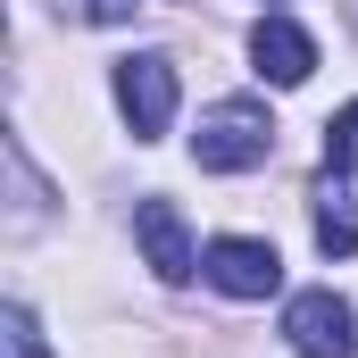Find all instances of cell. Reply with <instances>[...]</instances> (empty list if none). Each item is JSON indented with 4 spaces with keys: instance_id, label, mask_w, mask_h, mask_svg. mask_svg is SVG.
Instances as JSON below:
<instances>
[{
    "instance_id": "4",
    "label": "cell",
    "mask_w": 358,
    "mask_h": 358,
    "mask_svg": "<svg viewBox=\"0 0 358 358\" xmlns=\"http://www.w3.org/2000/svg\"><path fill=\"white\" fill-rule=\"evenodd\" d=\"M283 342L300 358H350L358 350V317L342 292H300L292 308H283Z\"/></svg>"
},
{
    "instance_id": "10",
    "label": "cell",
    "mask_w": 358,
    "mask_h": 358,
    "mask_svg": "<svg viewBox=\"0 0 358 358\" xmlns=\"http://www.w3.org/2000/svg\"><path fill=\"white\" fill-rule=\"evenodd\" d=\"M142 0H84V17H100V25H117V17H134Z\"/></svg>"
},
{
    "instance_id": "1",
    "label": "cell",
    "mask_w": 358,
    "mask_h": 358,
    "mask_svg": "<svg viewBox=\"0 0 358 358\" xmlns=\"http://www.w3.org/2000/svg\"><path fill=\"white\" fill-rule=\"evenodd\" d=\"M275 150V125L259 100H217L208 117H200V134H192V159L208 167V176H242V167H267Z\"/></svg>"
},
{
    "instance_id": "5",
    "label": "cell",
    "mask_w": 358,
    "mask_h": 358,
    "mask_svg": "<svg viewBox=\"0 0 358 358\" xmlns=\"http://www.w3.org/2000/svg\"><path fill=\"white\" fill-rule=\"evenodd\" d=\"M134 242H142V267L159 275V283H183V275L200 267V259H192V234H183V208H176V200H142V208H134Z\"/></svg>"
},
{
    "instance_id": "8",
    "label": "cell",
    "mask_w": 358,
    "mask_h": 358,
    "mask_svg": "<svg viewBox=\"0 0 358 358\" xmlns=\"http://www.w3.org/2000/svg\"><path fill=\"white\" fill-rule=\"evenodd\" d=\"M350 167H358V100L325 125V176H350Z\"/></svg>"
},
{
    "instance_id": "6",
    "label": "cell",
    "mask_w": 358,
    "mask_h": 358,
    "mask_svg": "<svg viewBox=\"0 0 358 358\" xmlns=\"http://www.w3.org/2000/svg\"><path fill=\"white\" fill-rule=\"evenodd\" d=\"M250 59H259V76L283 84V92L317 76V42H308L292 17H259V25H250Z\"/></svg>"
},
{
    "instance_id": "9",
    "label": "cell",
    "mask_w": 358,
    "mask_h": 358,
    "mask_svg": "<svg viewBox=\"0 0 358 358\" xmlns=\"http://www.w3.org/2000/svg\"><path fill=\"white\" fill-rule=\"evenodd\" d=\"M8 358H50V350H42V325H34V308H8Z\"/></svg>"
},
{
    "instance_id": "2",
    "label": "cell",
    "mask_w": 358,
    "mask_h": 358,
    "mask_svg": "<svg viewBox=\"0 0 358 358\" xmlns=\"http://www.w3.org/2000/svg\"><path fill=\"white\" fill-rule=\"evenodd\" d=\"M117 108H125L134 142H159L176 125V59H159V50L117 59Z\"/></svg>"
},
{
    "instance_id": "3",
    "label": "cell",
    "mask_w": 358,
    "mask_h": 358,
    "mask_svg": "<svg viewBox=\"0 0 358 358\" xmlns=\"http://www.w3.org/2000/svg\"><path fill=\"white\" fill-rule=\"evenodd\" d=\"M200 275H208L225 300H267L275 283H283V259H275V242H250V234H217V242L200 250Z\"/></svg>"
},
{
    "instance_id": "7",
    "label": "cell",
    "mask_w": 358,
    "mask_h": 358,
    "mask_svg": "<svg viewBox=\"0 0 358 358\" xmlns=\"http://www.w3.org/2000/svg\"><path fill=\"white\" fill-rule=\"evenodd\" d=\"M317 250L325 259H350L358 250V217H350V200H342V176L317 192Z\"/></svg>"
}]
</instances>
